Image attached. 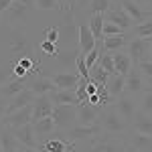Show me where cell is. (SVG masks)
<instances>
[{"instance_id": "cell-7", "label": "cell", "mask_w": 152, "mask_h": 152, "mask_svg": "<svg viewBox=\"0 0 152 152\" xmlns=\"http://www.w3.org/2000/svg\"><path fill=\"white\" fill-rule=\"evenodd\" d=\"M104 130H102V126L99 124H94V126H75V128L69 130V136H67V140L69 142H81V140H91V138H95V136H99Z\"/></svg>"}, {"instance_id": "cell-46", "label": "cell", "mask_w": 152, "mask_h": 152, "mask_svg": "<svg viewBox=\"0 0 152 152\" xmlns=\"http://www.w3.org/2000/svg\"><path fill=\"white\" fill-rule=\"evenodd\" d=\"M146 81H148V87H152V77H146Z\"/></svg>"}, {"instance_id": "cell-5", "label": "cell", "mask_w": 152, "mask_h": 152, "mask_svg": "<svg viewBox=\"0 0 152 152\" xmlns=\"http://www.w3.org/2000/svg\"><path fill=\"white\" fill-rule=\"evenodd\" d=\"M91 148L87 152H124V144L116 140L114 134H105L102 140H97V136L91 138Z\"/></svg>"}, {"instance_id": "cell-42", "label": "cell", "mask_w": 152, "mask_h": 152, "mask_svg": "<svg viewBox=\"0 0 152 152\" xmlns=\"http://www.w3.org/2000/svg\"><path fill=\"white\" fill-rule=\"evenodd\" d=\"M59 8L63 10V14H69L73 10V0H59Z\"/></svg>"}, {"instance_id": "cell-14", "label": "cell", "mask_w": 152, "mask_h": 152, "mask_svg": "<svg viewBox=\"0 0 152 152\" xmlns=\"http://www.w3.org/2000/svg\"><path fill=\"white\" fill-rule=\"evenodd\" d=\"M26 87H28L37 97H41V95H49V94L55 91V83H53V79H47V77H33L31 83H28Z\"/></svg>"}, {"instance_id": "cell-29", "label": "cell", "mask_w": 152, "mask_h": 152, "mask_svg": "<svg viewBox=\"0 0 152 152\" xmlns=\"http://www.w3.org/2000/svg\"><path fill=\"white\" fill-rule=\"evenodd\" d=\"M33 128H35V134L47 136V134H51L57 126H55V120H53V118H43V120H39V122H33Z\"/></svg>"}, {"instance_id": "cell-31", "label": "cell", "mask_w": 152, "mask_h": 152, "mask_svg": "<svg viewBox=\"0 0 152 152\" xmlns=\"http://www.w3.org/2000/svg\"><path fill=\"white\" fill-rule=\"evenodd\" d=\"M75 67H77V75H79L81 79L91 81V79H89V69H87V65H85V55H83V53H77V57H75Z\"/></svg>"}, {"instance_id": "cell-10", "label": "cell", "mask_w": 152, "mask_h": 152, "mask_svg": "<svg viewBox=\"0 0 152 152\" xmlns=\"http://www.w3.org/2000/svg\"><path fill=\"white\" fill-rule=\"evenodd\" d=\"M37 95L26 87V89H23L20 94H16L14 97H10V104L6 105V116H10V114H14V112H18V110H23V107H26L28 104H33L35 102Z\"/></svg>"}, {"instance_id": "cell-17", "label": "cell", "mask_w": 152, "mask_h": 152, "mask_svg": "<svg viewBox=\"0 0 152 152\" xmlns=\"http://www.w3.org/2000/svg\"><path fill=\"white\" fill-rule=\"evenodd\" d=\"M14 132V136L18 138V142L23 144L24 148H39V142L35 138V128H33V124H26L23 128H16L12 130Z\"/></svg>"}, {"instance_id": "cell-13", "label": "cell", "mask_w": 152, "mask_h": 152, "mask_svg": "<svg viewBox=\"0 0 152 152\" xmlns=\"http://www.w3.org/2000/svg\"><path fill=\"white\" fill-rule=\"evenodd\" d=\"M51 79L57 85V89H77V85L81 81V77H79L77 73H67V71L55 73Z\"/></svg>"}, {"instance_id": "cell-8", "label": "cell", "mask_w": 152, "mask_h": 152, "mask_svg": "<svg viewBox=\"0 0 152 152\" xmlns=\"http://www.w3.org/2000/svg\"><path fill=\"white\" fill-rule=\"evenodd\" d=\"M102 110L104 107H99V105H79L77 107V124L79 126H94V124H97Z\"/></svg>"}, {"instance_id": "cell-12", "label": "cell", "mask_w": 152, "mask_h": 152, "mask_svg": "<svg viewBox=\"0 0 152 152\" xmlns=\"http://www.w3.org/2000/svg\"><path fill=\"white\" fill-rule=\"evenodd\" d=\"M114 107L118 110V114L124 118L126 122H128V120H134V116H136V102H134L132 95H128V94L120 95V97H118V104H114Z\"/></svg>"}, {"instance_id": "cell-50", "label": "cell", "mask_w": 152, "mask_h": 152, "mask_svg": "<svg viewBox=\"0 0 152 152\" xmlns=\"http://www.w3.org/2000/svg\"><path fill=\"white\" fill-rule=\"evenodd\" d=\"M116 2H120V0H116Z\"/></svg>"}, {"instance_id": "cell-15", "label": "cell", "mask_w": 152, "mask_h": 152, "mask_svg": "<svg viewBox=\"0 0 152 152\" xmlns=\"http://www.w3.org/2000/svg\"><path fill=\"white\" fill-rule=\"evenodd\" d=\"M49 97L55 105H79L75 89H55L53 94H49Z\"/></svg>"}, {"instance_id": "cell-32", "label": "cell", "mask_w": 152, "mask_h": 152, "mask_svg": "<svg viewBox=\"0 0 152 152\" xmlns=\"http://www.w3.org/2000/svg\"><path fill=\"white\" fill-rule=\"evenodd\" d=\"M97 63H99L110 75H116V65H114V55H112V53H104V55H99V61H97Z\"/></svg>"}, {"instance_id": "cell-23", "label": "cell", "mask_w": 152, "mask_h": 152, "mask_svg": "<svg viewBox=\"0 0 152 152\" xmlns=\"http://www.w3.org/2000/svg\"><path fill=\"white\" fill-rule=\"evenodd\" d=\"M105 87H107V91L112 97H120V95L126 91V75H112L107 83H105Z\"/></svg>"}, {"instance_id": "cell-1", "label": "cell", "mask_w": 152, "mask_h": 152, "mask_svg": "<svg viewBox=\"0 0 152 152\" xmlns=\"http://www.w3.org/2000/svg\"><path fill=\"white\" fill-rule=\"evenodd\" d=\"M97 124L102 126L105 134H120V132H126V128H128V122L118 114V110L114 105H105L102 110Z\"/></svg>"}, {"instance_id": "cell-3", "label": "cell", "mask_w": 152, "mask_h": 152, "mask_svg": "<svg viewBox=\"0 0 152 152\" xmlns=\"http://www.w3.org/2000/svg\"><path fill=\"white\" fill-rule=\"evenodd\" d=\"M150 47L152 41L148 39H134L132 43H128V55L132 59V63H142V61H150Z\"/></svg>"}, {"instance_id": "cell-41", "label": "cell", "mask_w": 152, "mask_h": 152, "mask_svg": "<svg viewBox=\"0 0 152 152\" xmlns=\"http://www.w3.org/2000/svg\"><path fill=\"white\" fill-rule=\"evenodd\" d=\"M12 79H16V77H14V75H10V71L0 69V87H2V85H6L8 81H12Z\"/></svg>"}, {"instance_id": "cell-38", "label": "cell", "mask_w": 152, "mask_h": 152, "mask_svg": "<svg viewBox=\"0 0 152 152\" xmlns=\"http://www.w3.org/2000/svg\"><path fill=\"white\" fill-rule=\"evenodd\" d=\"M45 41H49V43H55V45H57V41H59V28H57V26H51V28H47V33H45Z\"/></svg>"}, {"instance_id": "cell-25", "label": "cell", "mask_w": 152, "mask_h": 152, "mask_svg": "<svg viewBox=\"0 0 152 152\" xmlns=\"http://www.w3.org/2000/svg\"><path fill=\"white\" fill-rule=\"evenodd\" d=\"M132 122H134V128H136V132L152 136V116H150V114L136 112V116H134V120H132Z\"/></svg>"}, {"instance_id": "cell-36", "label": "cell", "mask_w": 152, "mask_h": 152, "mask_svg": "<svg viewBox=\"0 0 152 152\" xmlns=\"http://www.w3.org/2000/svg\"><path fill=\"white\" fill-rule=\"evenodd\" d=\"M142 112L152 116V89L142 95Z\"/></svg>"}, {"instance_id": "cell-27", "label": "cell", "mask_w": 152, "mask_h": 152, "mask_svg": "<svg viewBox=\"0 0 152 152\" xmlns=\"http://www.w3.org/2000/svg\"><path fill=\"white\" fill-rule=\"evenodd\" d=\"M130 146H134L136 150H150L152 148V136L136 132V134L130 138Z\"/></svg>"}, {"instance_id": "cell-24", "label": "cell", "mask_w": 152, "mask_h": 152, "mask_svg": "<svg viewBox=\"0 0 152 152\" xmlns=\"http://www.w3.org/2000/svg\"><path fill=\"white\" fill-rule=\"evenodd\" d=\"M75 142L69 140H49L43 144V152H75Z\"/></svg>"}, {"instance_id": "cell-28", "label": "cell", "mask_w": 152, "mask_h": 152, "mask_svg": "<svg viewBox=\"0 0 152 152\" xmlns=\"http://www.w3.org/2000/svg\"><path fill=\"white\" fill-rule=\"evenodd\" d=\"M104 14H91L89 18V31L94 33L95 41H102L104 39Z\"/></svg>"}, {"instance_id": "cell-20", "label": "cell", "mask_w": 152, "mask_h": 152, "mask_svg": "<svg viewBox=\"0 0 152 152\" xmlns=\"http://www.w3.org/2000/svg\"><path fill=\"white\" fill-rule=\"evenodd\" d=\"M128 35H114V37H104L102 39V45H104L105 53H116L122 51L124 47H128Z\"/></svg>"}, {"instance_id": "cell-4", "label": "cell", "mask_w": 152, "mask_h": 152, "mask_svg": "<svg viewBox=\"0 0 152 152\" xmlns=\"http://www.w3.org/2000/svg\"><path fill=\"white\" fill-rule=\"evenodd\" d=\"M77 107L79 105H55L51 118L55 120L57 128H69L71 122L77 120Z\"/></svg>"}, {"instance_id": "cell-43", "label": "cell", "mask_w": 152, "mask_h": 152, "mask_svg": "<svg viewBox=\"0 0 152 152\" xmlns=\"http://www.w3.org/2000/svg\"><path fill=\"white\" fill-rule=\"evenodd\" d=\"M14 2H16V0H0V14H4V12L8 10Z\"/></svg>"}, {"instance_id": "cell-48", "label": "cell", "mask_w": 152, "mask_h": 152, "mask_svg": "<svg viewBox=\"0 0 152 152\" xmlns=\"http://www.w3.org/2000/svg\"><path fill=\"white\" fill-rule=\"evenodd\" d=\"M150 61H152V47H150Z\"/></svg>"}, {"instance_id": "cell-2", "label": "cell", "mask_w": 152, "mask_h": 152, "mask_svg": "<svg viewBox=\"0 0 152 152\" xmlns=\"http://www.w3.org/2000/svg\"><path fill=\"white\" fill-rule=\"evenodd\" d=\"M104 20H105V23H114V24H118V26H120V28H124L126 33L134 28V20H132V18L128 16V12L122 8V4H120V2H118L116 6L112 4V8H110V10L104 14Z\"/></svg>"}, {"instance_id": "cell-44", "label": "cell", "mask_w": 152, "mask_h": 152, "mask_svg": "<svg viewBox=\"0 0 152 152\" xmlns=\"http://www.w3.org/2000/svg\"><path fill=\"white\" fill-rule=\"evenodd\" d=\"M4 116H6V105H0V122L4 120Z\"/></svg>"}, {"instance_id": "cell-35", "label": "cell", "mask_w": 152, "mask_h": 152, "mask_svg": "<svg viewBox=\"0 0 152 152\" xmlns=\"http://www.w3.org/2000/svg\"><path fill=\"white\" fill-rule=\"evenodd\" d=\"M114 35H128V33L114 23H104V37H114Z\"/></svg>"}, {"instance_id": "cell-16", "label": "cell", "mask_w": 152, "mask_h": 152, "mask_svg": "<svg viewBox=\"0 0 152 152\" xmlns=\"http://www.w3.org/2000/svg\"><path fill=\"white\" fill-rule=\"evenodd\" d=\"M95 45H97V41H95L94 33L89 31V24L79 23V53L87 55Z\"/></svg>"}, {"instance_id": "cell-26", "label": "cell", "mask_w": 152, "mask_h": 152, "mask_svg": "<svg viewBox=\"0 0 152 152\" xmlns=\"http://www.w3.org/2000/svg\"><path fill=\"white\" fill-rule=\"evenodd\" d=\"M23 89H26L24 79H12V81H8L6 85L0 87V95H4V97H14L16 94H20Z\"/></svg>"}, {"instance_id": "cell-40", "label": "cell", "mask_w": 152, "mask_h": 152, "mask_svg": "<svg viewBox=\"0 0 152 152\" xmlns=\"http://www.w3.org/2000/svg\"><path fill=\"white\" fill-rule=\"evenodd\" d=\"M138 69L144 77H152V61H142L138 63Z\"/></svg>"}, {"instance_id": "cell-21", "label": "cell", "mask_w": 152, "mask_h": 152, "mask_svg": "<svg viewBox=\"0 0 152 152\" xmlns=\"http://www.w3.org/2000/svg\"><path fill=\"white\" fill-rule=\"evenodd\" d=\"M31 6H33V2H31V0H16V2H14V4H12L4 14H8V18H10V20H20L23 16L28 14Z\"/></svg>"}, {"instance_id": "cell-19", "label": "cell", "mask_w": 152, "mask_h": 152, "mask_svg": "<svg viewBox=\"0 0 152 152\" xmlns=\"http://www.w3.org/2000/svg\"><path fill=\"white\" fill-rule=\"evenodd\" d=\"M120 4H122V8H124V10L128 12L130 18H132V20H136L138 24L144 23V20H148V14H146V12L136 4V0H120Z\"/></svg>"}, {"instance_id": "cell-34", "label": "cell", "mask_w": 152, "mask_h": 152, "mask_svg": "<svg viewBox=\"0 0 152 152\" xmlns=\"http://www.w3.org/2000/svg\"><path fill=\"white\" fill-rule=\"evenodd\" d=\"M91 12L94 14H105L112 8V0H91Z\"/></svg>"}, {"instance_id": "cell-11", "label": "cell", "mask_w": 152, "mask_h": 152, "mask_svg": "<svg viewBox=\"0 0 152 152\" xmlns=\"http://www.w3.org/2000/svg\"><path fill=\"white\" fill-rule=\"evenodd\" d=\"M0 148H2V152L23 150V144L18 142V138L14 136L12 128H8V126H2V128H0Z\"/></svg>"}, {"instance_id": "cell-37", "label": "cell", "mask_w": 152, "mask_h": 152, "mask_svg": "<svg viewBox=\"0 0 152 152\" xmlns=\"http://www.w3.org/2000/svg\"><path fill=\"white\" fill-rule=\"evenodd\" d=\"M35 4L43 10H53L55 6H59V0H35Z\"/></svg>"}, {"instance_id": "cell-49", "label": "cell", "mask_w": 152, "mask_h": 152, "mask_svg": "<svg viewBox=\"0 0 152 152\" xmlns=\"http://www.w3.org/2000/svg\"><path fill=\"white\" fill-rule=\"evenodd\" d=\"M18 152H24V150H18Z\"/></svg>"}, {"instance_id": "cell-6", "label": "cell", "mask_w": 152, "mask_h": 152, "mask_svg": "<svg viewBox=\"0 0 152 152\" xmlns=\"http://www.w3.org/2000/svg\"><path fill=\"white\" fill-rule=\"evenodd\" d=\"M2 124L8 126V128H12V130L23 128V126H26V124H33V104H28L26 107L14 112V114H10V116H4Z\"/></svg>"}, {"instance_id": "cell-47", "label": "cell", "mask_w": 152, "mask_h": 152, "mask_svg": "<svg viewBox=\"0 0 152 152\" xmlns=\"http://www.w3.org/2000/svg\"><path fill=\"white\" fill-rule=\"evenodd\" d=\"M142 4H152V0H140Z\"/></svg>"}, {"instance_id": "cell-22", "label": "cell", "mask_w": 152, "mask_h": 152, "mask_svg": "<svg viewBox=\"0 0 152 152\" xmlns=\"http://www.w3.org/2000/svg\"><path fill=\"white\" fill-rule=\"evenodd\" d=\"M114 55V65H116V73L118 75H128L130 71H132V59H130L128 53H122V51H116V53H112Z\"/></svg>"}, {"instance_id": "cell-33", "label": "cell", "mask_w": 152, "mask_h": 152, "mask_svg": "<svg viewBox=\"0 0 152 152\" xmlns=\"http://www.w3.org/2000/svg\"><path fill=\"white\" fill-rule=\"evenodd\" d=\"M102 47H104V45H99V43H97V45H95V47L91 49V51H89L87 55H85V65H87V69H91L95 63L99 61V55H102Z\"/></svg>"}, {"instance_id": "cell-9", "label": "cell", "mask_w": 152, "mask_h": 152, "mask_svg": "<svg viewBox=\"0 0 152 152\" xmlns=\"http://www.w3.org/2000/svg\"><path fill=\"white\" fill-rule=\"evenodd\" d=\"M53 107H55V104L51 102L49 95L35 97V102H33V122H39V120H43V118H51Z\"/></svg>"}, {"instance_id": "cell-18", "label": "cell", "mask_w": 152, "mask_h": 152, "mask_svg": "<svg viewBox=\"0 0 152 152\" xmlns=\"http://www.w3.org/2000/svg\"><path fill=\"white\" fill-rule=\"evenodd\" d=\"M144 79H146V77H144L142 73L130 71L128 75H126V91H128V95H136V94H140L142 89L146 87Z\"/></svg>"}, {"instance_id": "cell-45", "label": "cell", "mask_w": 152, "mask_h": 152, "mask_svg": "<svg viewBox=\"0 0 152 152\" xmlns=\"http://www.w3.org/2000/svg\"><path fill=\"white\" fill-rule=\"evenodd\" d=\"M24 152H39L37 148H24Z\"/></svg>"}, {"instance_id": "cell-30", "label": "cell", "mask_w": 152, "mask_h": 152, "mask_svg": "<svg viewBox=\"0 0 152 152\" xmlns=\"http://www.w3.org/2000/svg\"><path fill=\"white\" fill-rule=\"evenodd\" d=\"M110 77H112V75H110V73H107L99 63H95L94 67L89 69V79H91L94 83H97V85H105Z\"/></svg>"}, {"instance_id": "cell-39", "label": "cell", "mask_w": 152, "mask_h": 152, "mask_svg": "<svg viewBox=\"0 0 152 152\" xmlns=\"http://www.w3.org/2000/svg\"><path fill=\"white\" fill-rule=\"evenodd\" d=\"M41 51H45L47 55H51V57L59 53V51H57V45H55V43H49V41H43V43H41Z\"/></svg>"}]
</instances>
